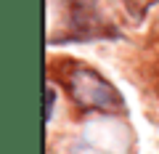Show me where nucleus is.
<instances>
[{"label": "nucleus", "mask_w": 159, "mask_h": 154, "mask_svg": "<svg viewBox=\"0 0 159 154\" xmlns=\"http://www.w3.org/2000/svg\"><path fill=\"white\" fill-rule=\"evenodd\" d=\"M66 93L80 109L85 112H103V114H119L125 112L122 93L103 77L101 72L90 67H74L66 77Z\"/></svg>", "instance_id": "nucleus-1"}, {"label": "nucleus", "mask_w": 159, "mask_h": 154, "mask_svg": "<svg viewBox=\"0 0 159 154\" xmlns=\"http://www.w3.org/2000/svg\"><path fill=\"white\" fill-rule=\"evenodd\" d=\"M119 3H122V8H125L133 19H143L159 0H119Z\"/></svg>", "instance_id": "nucleus-2"}, {"label": "nucleus", "mask_w": 159, "mask_h": 154, "mask_svg": "<svg viewBox=\"0 0 159 154\" xmlns=\"http://www.w3.org/2000/svg\"><path fill=\"white\" fill-rule=\"evenodd\" d=\"M53 101H56V91L48 88V120H51V114H53Z\"/></svg>", "instance_id": "nucleus-3"}]
</instances>
